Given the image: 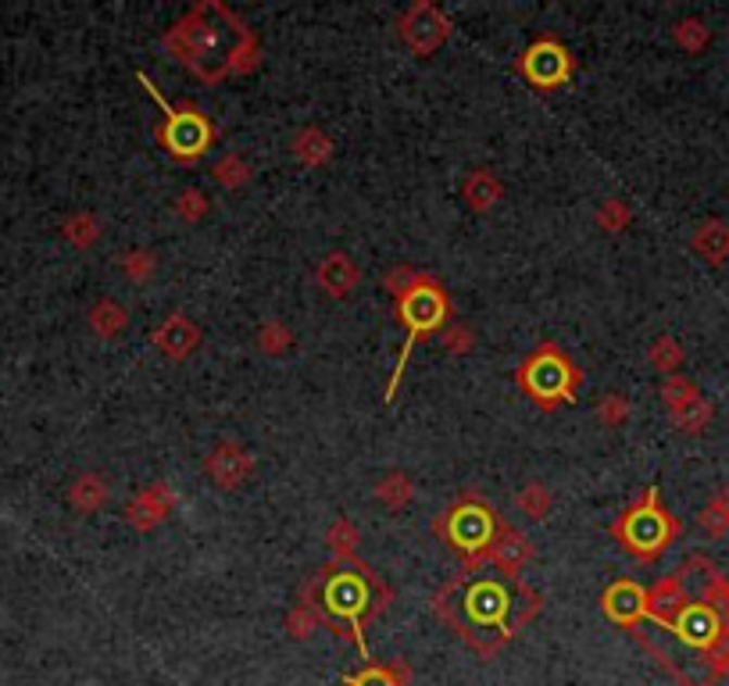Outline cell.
Returning a JSON list of instances; mask_svg holds the SVG:
<instances>
[{"mask_svg": "<svg viewBox=\"0 0 729 686\" xmlns=\"http://www.w3.org/2000/svg\"><path fill=\"white\" fill-rule=\"evenodd\" d=\"M518 511L529 514V519H548L551 514V494L543 483H526L518 490Z\"/></svg>", "mask_w": 729, "mask_h": 686, "instance_id": "4dcf8cb0", "label": "cell"}, {"mask_svg": "<svg viewBox=\"0 0 729 686\" xmlns=\"http://www.w3.org/2000/svg\"><path fill=\"white\" fill-rule=\"evenodd\" d=\"M212 172H215L218 187H226V190H240L251 182V165H247L240 154H226L222 162H215Z\"/></svg>", "mask_w": 729, "mask_h": 686, "instance_id": "f1b7e54d", "label": "cell"}, {"mask_svg": "<svg viewBox=\"0 0 729 686\" xmlns=\"http://www.w3.org/2000/svg\"><path fill=\"white\" fill-rule=\"evenodd\" d=\"M108 500V483L101 480V475L86 472L76 480V486H72V505H76L79 511H101Z\"/></svg>", "mask_w": 729, "mask_h": 686, "instance_id": "603a6c76", "label": "cell"}, {"mask_svg": "<svg viewBox=\"0 0 729 686\" xmlns=\"http://www.w3.org/2000/svg\"><path fill=\"white\" fill-rule=\"evenodd\" d=\"M462 193H465V201H468L473 212H490V207L501 201V179L493 176L490 168H476L473 176L465 179Z\"/></svg>", "mask_w": 729, "mask_h": 686, "instance_id": "44dd1931", "label": "cell"}, {"mask_svg": "<svg viewBox=\"0 0 729 686\" xmlns=\"http://www.w3.org/2000/svg\"><path fill=\"white\" fill-rule=\"evenodd\" d=\"M418 279H423V276H418L415 268H407V265H398V268H393V272H387V279H382V287H387V293H390V297L404 301L407 293L415 290V283H418Z\"/></svg>", "mask_w": 729, "mask_h": 686, "instance_id": "74e56055", "label": "cell"}, {"mask_svg": "<svg viewBox=\"0 0 729 686\" xmlns=\"http://www.w3.org/2000/svg\"><path fill=\"white\" fill-rule=\"evenodd\" d=\"M290 343H293V333H290V326H282V322H265L262 329H257V347H262L265 354H287L290 351Z\"/></svg>", "mask_w": 729, "mask_h": 686, "instance_id": "d6a6232c", "label": "cell"}, {"mask_svg": "<svg viewBox=\"0 0 729 686\" xmlns=\"http://www.w3.org/2000/svg\"><path fill=\"white\" fill-rule=\"evenodd\" d=\"M612 536L623 541V547L633 550L640 561H654L679 536V522L658 505V490L651 486L648 494L612 525Z\"/></svg>", "mask_w": 729, "mask_h": 686, "instance_id": "7a4b0ae2", "label": "cell"}, {"mask_svg": "<svg viewBox=\"0 0 729 686\" xmlns=\"http://www.w3.org/2000/svg\"><path fill=\"white\" fill-rule=\"evenodd\" d=\"M493 536H498V519H493V511L483 505V500L468 497L465 505L448 511V541L454 547L468 550V569L483 566L490 558Z\"/></svg>", "mask_w": 729, "mask_h": 686, "instance_id": "8992f818", "label": "cell"}, {"mask_svg": "<svg viewBox=\"0 0 729 686\" xmlns=\"http://www.w3.org/2000/svg\"><path fill=\"white\" fill-rule=\"evenodd\" d=\"M287 630H290V636H298V640H304V636H312V630H315V615H312V608L307 605H298L290 611V619H287Z\"/></svg>", "mask_w": 729, "mask_h": 686, "instance_id": "60d3db41", "label": "cell"}, {"mask_svg": "<svg viewBox=\"0 0 729 686\" xmlns=\"http://www.w3.org/2000/svg\"><path fill=\"white\" fill-rule=\"evenodd\" d=\"M508 608H512L508 590H504L501 583H493V580L476 583L473 590L465 594V611L476 622H501L504 615H508Z\"/></svg>", "mask_w": 729, "mask_h": 686, "instance_id": "e0dca14e", "label": "cell"}, {"mask_svg": "<svg viewBox=\"0 0 729 686\" xmlns=\"http://www.w3.org/2000/svg\"><path fill=\"white\" fill-rule=\"evenodd\" d=\"M65 237L72 243H79V247H90L101 237V229H97V218L93 215H72L65 223Z\"/></svg>", "mask_w": 729, "mask_h": 686, "instance_id": "d590c367", "label": "cell"}, {"mask_svg": "<svg viewBox=\"0 0 729 686\" xmlns=\"http://www.w3.org/2000/svg\"><path fill=\"white\" fill-rule=\"evenodd\" d=\"M122 272H126V279H133V283H147V279L154 276V254L151 251H129L126 257H122Z\"/></svg>", "mask_w": 729, "mask_h": 686, "instance_id": "e575fe53", "label": "cell"}, {"mask_svg": "<svg viewBox=\"0 0 729 686\" xmlns=\"http://www.w3.org/2000/svg\"><path fill=\"white\" fill-rule=\"evenodd\" d=\"M326 608L332 611L337 619H348L351 630L357 633V626H362V611L368 605V586L362 575H351V572H340L337 580H329L326 586Z\"/></svg>", "mask_w": 729, "mask_h": 686, "instance_id": "30bf717a", "label": "cell"}, {"mask_svg": "<svg viewBox=\"0 0 729 686\" xmlns=\"http://www.w3.org/2000/svg\"><path fill=\"white\" fill-rule=\"evenodd\" d=\"M518 379H523V386L529 390V394L551 408V404H558V401H573L579 379L583 376L576 372V365L568 361L554 343H543L533 358L523 365Z\"/></svg>", "mask_w": 729, "mask_h": 686, "instance_id": "277c9868", "label": "cell"}, {"mask_svg": "<svg viewBox=\"0 0 729 686\" xmlns=\"http://www.w3.org/2000/svg\"><path fill=\"white\" fill-rule=\"evenodd\" d=\"M165 47L208 82L257 65V43L251 29L222 4H197L165 36Z\"/></svg>", "mask_w": 729, "mask_h": 686, "instance_id": "6da1fadb", "label": "cell"}, {"mask_svg": "<svg viewBox=\"0 0 729 686\" xmlns=\"http://www.w3.org/2000/svg\"><path fill=\"white\" fill-rule=\"evenodd\" d=\"M315 279H318V287L329 293V297L343 301V297H351L354 287H357V265L351 262V254H343V251L326 254L323 265H318Z\"/></svg>", "mask_w": 729, "mask_h": 686, "instance_id": "ac0fdd59", "label": "cell"}, {"mask_svg": "<svg viewBox=\"0 0 729 686\" xmlns=\"http://www.w3.org/2000/svg\"><path fill=\"white\" fill-rule=\"evenodd\" d=\"M598 419L604 422V425H623L626 419H629V401L626 397H619V394H604L601 401H598Z\"/></svg>", "mask_w": 729, "mask_h": 686, "instance_id": "f35d334b", "label": "cell"}, {"mask_svg": "<svg viewBox=\"0 0 729 686\" xmlns=\"http://www.w3.org/2000/svg\"><path fill=\"white\" fill-rule=\"evenodd\" d=\"M140 82L147 86V93H151L154 101L165 107V126L158 129L162 143L176 157H183V162H190V157H201L208 147H212V122H208L201 112H197V107H179V112H176L172 104H165V97L158 93V86L147 79L143 72H140Z\"/></svg>", "mask_w": 729, "mask_h": 686, "instance_id": "5b68a950", "label": "cell"}, {"mask_svg": "<svg viewBox=\"0 0 729 686\" xmlns=\"http://www.w3.org/2000/svg\"><path fill=\"white\" fill-rule=\"evenodd\" d=\"M376 497H379L387 508L401 511V508L407 505V500L415 497V486H412V480H407L404 472H390V475H382V480L376 483Z\"/></svg>", "mask_w": 729, "mask_h": 686, "instance_id": "cb8c5ba5", "label": "cell"}, {"mask_svg": "<svg viewBox=\"0 0 729 686\" xmlns=\"http://www.w3.org/2000/svg\"><path fill=\"white\" fill-rule=\"evenodd\" d=\"M154 347L165 354V358H172V361H183L187 354L201 343V329H197L187 315H168L162 326L154 329Z\"/></svg>", "mask_w": 729, "mask_h": 686, "instance_id": "7c38bea8", "label": "cell"}, {"mask_svg": "<svg viewBox=\"0 0 729 686\" xmlns=\"http://www.w3.org/2000/svg\"><path fill=\"white\" fill-rule=\"evenodd\" d=\"M254 472V458L247 455L240 444H218L212 455H208V475H212V483L222 486V490H237L247 475Z\"/></svg>", "mask_w": 729, "mask_h": 686, "instance_id": "8fae6325", "label": "cell"}, {"mask_svg": "<svg viewBox=\"0 0 729 686\" xmlns=\"http://www.w3.org/2000/svg\"><path fill=\"white\" fill-rule=\"evenodd\" d=\"M90 326L97 329V336L115 340L122 329L129 326V312L122 308L118 301H97L93 312H90Z\"/></svg>", "mask_w": 729, "mask_h": 686, "instance_id": "7402d4cb", "label": "cell"}, {"mask_svg": "<svg viewBox=\"0 0 729 686\" xmlns=\"http://www.w3.org/2000/svg\"><path fill=\"white\" fill-rule=\"evenodd\" d=\"M357 530H354V522H348V519H337V525H329V533H326V544H329V550L337 558H348V555H354V547H357Z\"/></svg>", "mask_w": 729, "mask_h": 686, "instance_id": "836d02e7", "label": "cell"}, {"mask_svg": "<svg viewBox=\"0 0 729 686\" xmlns=\"http://www.w3.org/2000/svg\"><path fill=\"white\" fill-rule=\"evenodd\" d=\"M401 36L404 43L412 47L415 54H432L437 47L451 36V22L440 15V8L426 4V0H418L401 15Z\"/></svg>", "mask_w": 729, "mask_h": 686, "instance_id": "ba28073f", "label": "cell"}, {"mask_svg": "<svg viewBox=\"0 0 729 686\" xmlns=\"http://www.w3.org/2000/svg\"><path fill=\"white\" fill-rule=\"evenodd\" d=\"M604 611H608V619L623 622V626H637L640 619H648V590L633 580L615 583L604 594Z\"/></svg>", "mask_w": 729, "mask_h": 686, "instance_id": "5bb4252c", "label": "cell"}, {"mask_svg": "<svg viewBox=\"0 0 729 686\" xmlns=\"http://www.w3.org/2000/svg\"><path fill=\"white\" fill-rule=\"evenodd\" d=\"M407 683V669L401 661H393V665H376V669H365L357 672V676L348 679V686H404Z\"/></svg>", "mask_w": 729, "mask_h": 686, "instance_id": "83f0119b", "label": "cell"}, {"mask_svg": "<svg viewBox=\"0 0 729 686\" xmlns=\"http://www.w3.org/2000/svg\"><path fill=\"white\" fill-rule=\"evenodd\" d=\"M523 72H526L529 82L551 90V86H562L568 79V72H573V58H568V51L558 40H537L523 58Z\"/></svg>", "mask_w": 729, "mask_h": 686, "instance_id": "9c48e42d", "label": "cell"}, {"mask_svg": "<svg viewBox=\"0 0 729 686\" xmlns=\"http://www.w3.org/2000/svg\"><path fill=\"white\" fill-rule=\"evenodd\" d=\"M598 226L604 229V232H623L626 226H629V207L623 204V201H615V198H608L601 207H598Z\"/></svg>", "mask_w": 729, "mask_h": 686, "instance_id": "8d00e7d4", "label": "cell"}, {"mask_svg": "<svg viewBox=\"0 0 729 686\" xmlns=\"http://www.w3.org/2000/svg\"><path fill=\"white\" fill-rule=\"evenodd\" d=\"M533 555H537L533 544H529L518 530H512V525H501L498 536H493V544H490V561L508 575L523 572L529 561H533Z\"/></svg>", "mask_w": 729, "mask_h": 686, "instance_id": "9a60e30c", "label": "cell"}, {"mask_svg": "<svg viewBox=\"0 0 729 686\" xmlns=\"http://www.w3.org/2000/svg\"><path fill=\"white\" fill-rule=\"evenodd\" d=\"M701 397V390L690 383L687 376H669L665 379V386H662V401H665V408L669 411H676V408H683V404H690V401H697Z\"/></svg>", "mask_w": 729, "mask_h": 686, "instance_id": "1f68e13d", "label": "cell"}, {"mask_svg": "<svg viewBox=\"0 0 729 686\" xmlns=\"http://www.w3.org/2000/svg\"><path fill=\"white\" fill-rule=\"evenodd\" d=\"M648 361H651L658 372L676 376V372H679V365H683V347H679V343H676L673 336H658V340L651 343Z\"/></svg>", "mask_w": 729, "mask_h": 686, "instance_id": "4316f807", "label": "cell"}, {"mask_svg": "<svg viewBox=\"0 0 729 686\" xmlns=\"http://www.w3.org/2000/svg\"><path fill=\"white\" fill-rule=\"evenodd\" d=\"M398 304H401V322L407 326V340H404L401 358H398V369H393V379H390V386H387V401L390 404H393V394H398V386H401L404 365H407V358H412L415 340L423 336V333H429V329H437L443 318H448V297H443V290H440L437 279H429V276L418 279L415 290L407 293L404 301H398Z\"/></svg>", "mask_w": 729, "mask_h": 686, "instance_id": "3957f363", "label": "cell"}, {"mask_svg": "<svg viewBox=\"0 0 729 686\" xmlns=\"http://www.w3.org/2000/svg\"><path fill=\"white\" fill-rule=\"evenodd\" d=\"M293 157L307 168H323L332 157V140L318 126H307L293 137Z\"/></svg>", "mask_w": 729, "mask_h": 686, "instance_id": "d6986e66", "label": "cell"}, {"mask_svg": "<svg viewBox=\"0 0 729 686\" xmlns=\"http://www.w3.org/2000/svg\"><path fill=\"white\" fill-rule=\"evenodd\" d=\"M694 251L712 265H722L729 257V226L712 218V223H701L694 232Z\"/></svg>", "mask_w": 729, "mask_h": 686, "instance_id": "ffe728a7", "label": "cell"}, {"mask_svg": "<svg viewBox=\"0 0 729 686\" xmlns=\"http://www.w3.org/2000/svg\"><path fill=\"white\" fill-rule=\"evenodd\" d=\"M176 212L183 223H201V218L208 215V198L201 190H183L179 201H176Z\"/></svg>", "mask_w": 729, "mask_h": 686, "instance_id": "ab89813d", "label": "cell"}, {"mask_svg": "<svg viewBox=\"0 0 729 686\" xmlns=\"http://www.w3.org/2000/svg\"><path fill=\"white\" fill-rule=\"evenodd\" d=\"M662 630H669V633H676L679 636V644L683 647H690V651H697V655H704L708 658L712 655V647L719 644V636H722V619L715 615V611L704 605V600H687L683 605V611L669 622V626H662Z\"/></svg>", "mask_w": 729, "mask_h": 686, "instance_id": "52a82bcc", "label": "cell"}, {"mask_svg": "<svg viewBox=\"0 0 729 686\" xmlns=\"http://www.w3.org/2000/svg\"><path fill=\"white\" fill-rule=\"evenodd\" d=\"M673 36H676V43L683 47L687 54H701L704 47H708V40H712V29L704 26L701 18H683V22H676Z\"/></svg>", "mask_w": 729, "mask_h": 686, "instance_id": "f546056e", "label": "cell"}, {"mask_svg": "<svg viewBox=\"0 0 729 686\" xmlns=\"http://www.w3.org/2000/svg\"><path fill=\"white\" fill-rule=\"evenodd\" d=\"M690 600L683 575H665V580L654 583V590H648V615L658 622V626H669V622L683 611Z\"/></svg>", "mask_w": 729, "mask_h": 686, "instance_id": "2e32d148", "label": "cell"}, {"mask_svg": "<svg viewBox=\"0 0 729 686\" xmlns=\"http://www.w3.org/2000/svg\"><path fill=\"white\" fill-rule=\"evenodd\" d=\"M669 415H673L676 429H683V433H701V429L712 422L715 408L704 397H697V401H690V404H683V408H676Z\"/></svg>", "mask_w": 729, "mask_h": 686, "instance_id": "484cf974", "label": "cell"}, {"mask_svg": "<svg viewBox=\"0 0 729 686\" xmlns=\"http://www.w3.org/2000/svg\"><path fill=\"white\" fill-rule=\"evenodd\" d=\"M172 505H176V494H172V486L154 483V486H147L143 494H136L129 500V505H126V519H129V525H136V530H154V525L172 511Z\"/></svg>", "mask_w": 729, "mask_h": 686, "instance_id": "4fadbf2b", "label": "cell"}, {"mask_svg": "<svg viewBox=\"0 0 729 686\" xmlns=\"http://www.w3.org/2000/svg\"><path fill=\"white\" fill-rule=\"evenodd\" d=\"M473 343H476V336H473V329L468 326H451L448 333H443V347H448L451 354H468L473 351Z\"/></svg>", "mask_w": 729, "mask_h": 686, "instance_id": "b9f144b4", "label": "cell"}, {"mask_svg": "<svg viewBox=\"0 0 729 686\" xmlns=\"http://www.w3.org/2000/svg\"><path fill=\"white\" fill-rule=\"evenodd\" d=\"M701 530L708 536H722L729 533V486H722L719 494H715L708 505H704V511L697 514Z\"/></svg>", "mask_w": 729, "mask_h": 686, "instance_id": "d4e9b609", "label": "cell"}]
</instances>
